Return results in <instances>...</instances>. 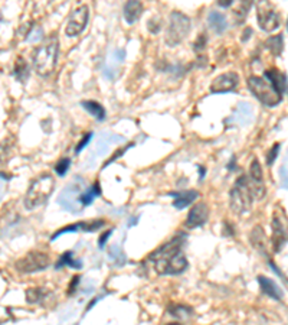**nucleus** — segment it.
I'll use <instances>...</instances> for the list:
<instances>
[{
  "mask_svg": "<svg viewBox=\"0 0 288 325\" xmlns=\"http://www.w3.org/2000/svg\"><path fill=\"white\" fill-rule=\"evenodd\" d=\"M185 234L176 236L149 255L154 271L159 274H180L187 269L189 263L183 253Z\"/></svg>",
  "mask_w": 288,
  "mask_h": 325,
  "instance_id": "1",
  "label": "nucleus"
},
{
  "mask_svg": "<svg viewBox=\"0 0 288 325\" xmlns=\"http://www.w3.org/2000/svg\"><path fill=\"white\" fill-rule=\"evenodd\" d=\"M59 42L56 36H49L34 52V68L41 77H48L55 71L58 62Z\"/></svg>",
  "mask_w": 288,
  "mask_h": 325,
  "instance_id": "2",
  "label": "nucleus"
},
{
  "mask_svg": "<svg viewBox=\"0 0 288 325\" xmlns=\"http://www.w3.org/2000/svg\"><path fill=\"white\" fill-rule=\"evenodd\" d=\"M55 188V179L49 173H42L29 185L25 195V208L35 210L48 201Z\"/></svg>",
  "mask_w": 288,
  "mask_h": 325,
  "instance_id": "3",
  "label": "nucleus"
},
{
  "mask_svg": "<svg viewBox=\"0 0 288 325\" xmlns=\"http://www.w3.org/2000/svg\"><path fill=\"white\" fill-rule=\"evenodd\" d=\"M252 201H254V195H252V191H251L249 182H248V176L241 175L235 181L234 188L229 192L231 210L238 216L245 214L251 210Z\"/></svg>",
  "mask_w": 288,
  "mask_h": 325,
  "instance_id": "4",
  "label": "nucleus"
},
{
  "mask_svg": "<svg viewBox=\"0 0 288 325\" xmlns=\"http://www.w3.org/2000/svg\"><path fill=\"white\" fill-rule=\"evenodd\" d=\"M192 29V20L182 12H171L169 19V25L166 29L165 42L170 48H176L187 38Z\"/></svg>",
  "mask_w": 288,
  "mask_h": 325,
  "instance_id": "5",
  "label": "nucleus"
},
{
  "mask_svg": "<svg viewBox=\"0 0 288 325\" xmlns=\"http://www.w3.org/2000/svg\"><path fill=\"white\" fill-rule=\"evenodd\" d=\"M247 84L255 97L267 107H275L283 102V96L278 94L275 88L268 83V80L264 77L252 75L248 78Z\"/></svg>",
  "mask_w": 288,
  "mask_h": 325,
  "instance_id": "6",
  "label": "nucleus"
},
{
  "mask_svg": "<svg viewBox=\"0 0 288 325\" xmlns=\"http://www.w3.org/2000/svg\"><path fill=\"white\" fill-rule=\"evenodd\" d=\"M51 265V259L43 252H29L22 259H19L15 265L17 272L20 273H36L48 269Z\"/></svg>",
  "mask_w": 288,
  "mask_h": 325,
  "instance_id": "7",
  "label": "nucleus"
},
{
  "mask_svg": "<svg viewBox=\"0 0 288 325\" xmlns=\"http://www.w3.org/2000/svg\"><path fill=\"white\" fill-rule=\"evenodd\" d=\"M258 25L264 32L271 34L281 26V16L275 10L268 0H261L258 3V12H256Z\"/></svg>",
  "mask_w": 288,
  "mask_h": 325,
  "instance_id": "8",
  "label": "nucleus"
},
{
  "mask_svg": "<svg viewBox=\"0 0 288 325\" xmlns=\"http://www.w3.org/2000/svg\"><path fill=\"white\" fill-rule=\"evenodd\" d=\"M88 19H89V9L86 4L74 9L68 19L67 28H65V35L69 38H75L82 34V31L86 28Z\"/></svg>",
  "mask_w": 288,
  "mask_h": 325,
  "instance_id": "9",
  "label": "nucleus"
},
{
  "mask_svg": "<svg viewBox=\"0 0 288 325\" xmlns=\"http://www.w3.org/2000/svg\"><path fill=\"white\" fill-rule=\"evenodd\" d=\"M271 228L272 249H274L275 253H281L283 249L287 244V222H286V216L283 218V216H280V211H275L274 217H272Z\"/></svg>",
  "mask_w": 288,
  "mask_h": 325,
  "instance_id": "10",
  "label": "nucleus"
},
{
  "mask_svg": "<svg viewBox=\"0 0 288 325\" xmlns=\"http://www.w3.org/2000/svg\"><path fill=\"white\" fill-rule=\"evenodd\" d=\"M248 182L252 191L254 200H262L265 197V184H264V175L262 168L258 162V159H254L251 166H249V175H248Z\"/></svg>",
  "mask_w": 288,
  "mask_h": 325,
  "instance_id": "11",
  "label": "nucleus"
},
{
  "mask_svg": "<svg viewBox=\"0 0 288 325\" xmlns=\"http://www.w3.org/2000/svg\"><path fill=\"white\" fill-rule=\"evenodd\" d=\"M239 84V75L237 72H223L218 75L212 84L209 87V91L212 94H223V93H229V91H234Z\"/></svg>",
  "mask_w": 288,
  "mask_h": 325,
  "instance_id": "12",
  "label": "nucleus"
},
{
  "mask_svg": "<svg viewBox=\"0 0 288 325\" xmlns=\"http://www.w3.org/2000/svg\"><path fill=\"white\" fill-rule=\"evenodd\" d=\"M209 218V207L205 203H198L192 207L187 213L186 221L185 225L187 228H198V227H202L207 222Z\"/></svg>",
  "mask_w": 288,
  "mask_h": 325,
  "instance_id": "13",
  "label": "nucleus"
},
{
  "mask_svg": "<svg viewBox=\"0 0 288 325\" xmlns=\"http://www.w3.org/2000/svg\"><path fill=\"white\" fill-rule=\"evenodd\" d=\"M105 224L104 220H92V221H82V222H77V224H69V225H65L62 228H59L53 236L51 237V240H56L59 236L62 234H67V233H75V231H88V233H94L97 230H100L102 225Z\"/></svg>",
  "mask_w": 288,
  "mask_h": 325,
  "instance_id": "14",
  "label": "nucleus"
},
{
  "mask_svg": "<svg viewBox=\"0 0 288 325\" xmlns=\"http://www.w3.org/2000/svg\"><path fill=\"white\" fill-rule=\"evenodd\" d=\"M264 78L268 80V83L271 84L275 91L281 96H284L287 93V74L281 72L280 69L270 68L264 71Z\"/></svg>",
  "mask_w": 288,
  "mask_h": 325,
  "instance_id": "15",
  "label": "nucleus"
},
{
  "mask_svg": "<svg viewBox=\"0 0 288 325\" xmlns=\"http://www.w3.org/2000/svg\"><path fill=\"white\" fill-rule=\"evenodd\" d=\"M256 280H258V283H259V288H261V292H262V293H265L267 296L272 298L274 301H281V299H283L284 293H283V291L280 289V286H278L272 279L264 276V274H259V276L256 277Z\"/></svg>",
  "mask_w": 288,
  "mask_h": 325,
  "instance_id": "16",
  "label": "nucleus"
},
{
  "mask_svg": "<svg viewBox=\"0 0 288 325\" xmlns=\"http://www.w3.org/2000/svg\"><path fill=\"white\" fill-rule=\"evenodd\" d=\"M170 195H173V207L177 210H183L190 204H193L196 201V198L199 197V192L196 189H187L182 192H171Z\"/></svg>",
  "mask_w": 288,
  "mask_h": 325,
  "instance_id": "17",
  "label": "nucleus"
},
{
  "mask_svg": "<svg viewBox=\"0 0 288 325\" xmlns=\"http://www.w3.org/2000/svg\"><path fill=\"white\" fill-rule=\"evenodd\" d=\"M143 13V4L140 0H127L123 7V16L128 25L136 23Z\"/></svg>",
  "mask_w": 288,
  "mask_h": 325,
  "instance_id": "18",
  "label": "nucleus"
},
{
  "mask_svg": "<svg viewBox=\"0 0 288 325\" xmlns=\"http://www.w3.org/2000/svg\"><path fill=\"white\" fill-rule=\"evenodd\" d=\"M249 240H251V244L254 246L258 252H261L264 256H267L268 243H267V236H265V233H264V230H262L261 225H255L254 228H252Z\"/></svg>",
  "mask_w": 288,
  "mask_h": 325,
  "instance_id": "19",
  "label": "nucleus"
},
{
  "mask_svg": "<svg viewBox=\"0 0 288 325\" xmlns=\"http://www.w3.org/2000/svg\"><path fill=\"white\" fill-rule=\"evenodd\" d=\"M207 23H209V28L215 32L216 35H222L226 28H228V23H226V17L223 13L220 12H210L209 16H207Z\"/></svg>",
  "mask_w": 288,
  "mask_h": 325,
  "instance_id": "20",
  "label": "nucleus"
},
{
  "mask_svg": "<svg viewBox=\"0 0 288 325\" xmlns=\"http://www.w3.org/2000/svg\"><path fill=\"white\" fill-rule=\"evenodd\" d=\"M81 106H82L84 110H86L94 119L98 120V121H102V120H105V117H107V111H105V108H104L102 104H100L98 102H94V100H84V102H81Z\"/></svg>",
  "mask_w": 288,
  "mask_h": 325,
  "instance_id": "21",
  "label": "nucleus"
},
{
  "mask_svg": "<svg viewBox=\"0 0 288 325\" xmlns=\"http://www.w3.org/2000/svg\"><path fill=\"white\" fill-rule=\"evenodd\" d=\"M167 312L173 318L179 321H186L193 315V308L183 305V304H170L167 307Z\"/></svg>",
  "mask_w": 288,
  "mask_h": 325,
  "instance_id": "22",
  "label": "nucleus"
},
{
  "mask_svg": "<svg viewBox=\"0 0 288 325\" xmlns=\"http://www.w3.org/2000/svg\"><path fill=\"white\" fill-rule=\"evenodd\" d=\"M100 195H101V187H100V182L97 181V182H94V185H91L85 192H82L78 197V201L81 203V207H86L92 204V201Z\"/></svg>",
  "mask_w": 288,
  "mask_h": 325,
  "instance_id": "23",
  "label": "nucleus"
},
{
  "mask_svg": "<svg viewBox=\"0 0 288 325\" xmlns=\"http://www.w3.org/2000/svg\"><path fill=\"white\" fill-rule=\"evenodd\" d=\"M265 48L271 52L274 56H280L284 51V36L283 35H274L265 41Z\"/></svg>",
  "mask_w": 288,
  "mask_h": 325,
  "instance_id": "24",
  "label": "nucleus"
},
{
  "mask_svg": "<svg viewBox=\"0 0 288 325\" xmlns=\"http://www.w3.org/2000/svg\"><path fill=\"white\" fill-rule=\"evenodd\" d=\"M64 266H69L72 269H81L82 268V262L81 260H75L72 252H65L62 256L59 257V260L55 265V269H62Z\"/></svg>",
  "mask_w": 288,
  "mask_h": 325,
  "instance_id": "25",
  "label": "nucleus"
},
{
  "mask_svg": "<svg viewBox=\"0 0 288 325\" xmlns=\"http://www.w3.org/2000/svg\"><path fill=\"white\" fill-rule=\"evenodd\" d=\"M31 71H29V65L26 62L25 58L22 56H17L16 62H15V75L20 83H25L29 77Z\"/></svg>",
  "mask_w": 288,
  "mask_h": 325,
  "instance_id": "26",
  "label": "nucleus"
},
{
  "mask_svg": "<svg viewBox=\"0 0 288 325\" xmlns=\"http://www.w3.org/2000/svg\"><path fill=\"white\" fill-rule=\"evenodd\" d=\"M49 295V292L43 288H31L26 289V302L28 304H38L46 299V296Z\"/></svg>",
  "mask_w": 288,
  "mask_h": 325,
  "instance_id": "27",
  "label": "nucleus"
},
{
  "mask_svg": "<svg viewBox=\"0 0 288 325\" xmlns=\"http://www.w3.org/2000/svg\"><path fill=\"white\" fill-rule=\"evenodd\" d=\"M252 4H254V0H239V6L235 10V16L239 17V19H244L249 13Z\"/></svg>",
  "mask_w": 288,
  "mask_h": 325,
  "instance_id": "28",
  "label": "nucleus"
},
{
  "mask_svg": "<svg viewBox=\"0 0 288 325\" xmlns=\"http://www.w3.org/2000/svg\"><path fill=\"white\" fill-rule=\"evenodd\" d=\"M69 166H71V159L69 158H62L56 162L55 165V172L59 175V176H64L67 172H68Z\"/></svg>",
  "mask_w": 288,
  "mask_h": 325,
  "instance_id": "29",
  "label": "nucleus"
},
{
  "mask_svg": "<svg viewBox=\"0 0 288 325\" xmlns=\"http://www.w3.org/2000/svg\"><path fill=\"white\" fill-rule=\"evenodd\" d=\"M206 35L201 34L198 36V39L195 41V44H193V51L195 52H201L204 51L205 47H206Z\"/></svg>",
  "mask_w": 288,
  "mask_h": 325,
  "instance_id": "30",
  "label": "nucleus"
},
{
  "mask_svg": "<svg viewBox=\"0 0 288 325\" xmlns=\"http://www.w3.org/2000/svg\"><path fill=\"white\" fill-rule=\"evenodd\" d=\"M280 148H281V145H280V143H275V145L272 146V149H270L268 156H267V163H268V165H272L274 161L277 159V156L280 154Z\"/></svg>",
  "mask_w": 288,
  "mask_h": 325,
  "instance_id": "31",
  "label": "nucleus"
},
{
  "mask_svg": "<svg viewBox=\"0 0 288 325\" xmlns=\"http://www.w3.org/2000/svg\"><path fill=\"white\" fill-rule=\"evenodd\" d=\"M131 146H134V143H128V145L125 146V148H123V149H117V152H116V154L113 155L111 158H108V159H107V162H105V163L102 165V168H105L107 165H110V163H113V162H114V161H116L117 158H120L121 155L124 154V152H125V151H127L128 148H131Z\"/></svg>",
  "mask_w": 288,
  "mask_h": 325,
  "instance_id": "32",
  "label": "nucleus"
},
{
  "mask_svg": "<svg viewBox=\"0 0 288 325\" xmlns=\"http://www.w3.org/2000/svg\"><path fill=\"white\" fill-rule=\"evenodd\" d=\"M91 137H92V133H91V132H89V133H86V135H85V136L82 137V140H81V142L78 143V146L75 148V154H80V152H81V151L84 149L85 146H86V145L89 143V140H91Z\"/></svg>",
  "mask_w": 288,
  "mask_h": 325,
  "instance_id": "33",
  "label": "nucleus"
},
{
  "mask_svg": "<svg viewBox=\"0 0 288 325\" xmlns=\"http://www.w3.org/2000/svg\"><path fill=\"white\" fill-rule=\"evenodd\" d=\"M80 280H81V276H74V277H72V280H71V283H69V286H68L69 295H72L74 292L77 291V286H78Z\"/></svg>",
  "mask_w": 288,
  "mask_h": 325,
  "instance_id": "34",
  "label": "nucleus"
},
{
  "mask_svg": "<svg viewBox=\"0 0 288 325\" xmlns=\"http://www.w3.org/2000/svg\"><path fill=\"white\" fill-rule=\"evenodd\" d=\"M111 234H113V228L108 230V231H105L104 234H101V237L98 240V243H100V249H104V247H105V243H107V240L110 239Z\"/></svg>",
  "mask_w": 288,
  "mask_h": 325,
  "instance_id": "35",
  "label": "nucleus"
},
{
  "mask_svg": "<svg viewBox=\"0 0 288 325\" xmlns=\"http://www.w3.org/2000/svg\"><path fill=\"white\" fill-rule=\"evenodd\" d=\"M216 3L219 4L220 7H229L234 3V0H216Z\"/></svg>",
  "mask_w": 288,
  "mask_h": 325,
  "instance_id": "36",
  "label": "nucleus"
},
{
  "mask_svg": "<svg viewBox=\"0 0 288 325\" xmlns=\"http://www.w3.org/2000/svg\"><path fill=\"white\" fill-rule=\"evenodd\" d=\"M251 34H252V29H251V28L245 29V31H244V36H242V41H247V38L249 39V38H251Z\"/></svg>",
  "mask_w": 288,
  "mask_h": 325,
  "instance_id": "37",
  "label": "nucleus"
},
{
  "mask_svg": "<svg viewBox=\"0 0 288 325\" xmlns=\"http://www.w3.org/2000/svg\"><path fill=\"white\" fill-rule=\"evenodd\" d=\"M100 299H101V296H95V298H94V299L91 301V304H89V305L86 307V311H89V309L92 308V307H94V305H95V304H97V302H98Z\"/></svg>",
  "mask_w": 288,
  "mask_h": 325,
  "instance_id": "38",
  "label": "nucleus"
},
{
  "mask_svg": "<svg viewBox=\"0 0 288 325\" xmlns=\"http://www.w3.org/2000/svg\"><path fill=\"white\" fill-rule=\"evenodd\" d=\"M199 169H201V179H202L205 176V168H201V166H199Z\"/></svg>",
  "mask_w": 288,
  "mask_h": 325,
  "instance_id": "39",
  "label": "nucleus"
}]
</instances>
